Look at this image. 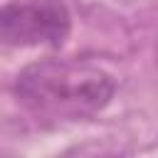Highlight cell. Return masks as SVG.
Here are the masks:
<instances>
[{
	"label": "cell",
	"instance_id": "cell-1",
	"mask_svg": "<svg viewBox=\"0 0 158 158\" xmlns=\"http://www.w3.org/2000/svg\"><path fill=\"white\" fill-rule=\"evenodd\" d=\"M116 81L104 69L72 62L42 59L25 67L15 81L17 101L42 118H89L109 106Z\"/></svg>",
	"mask_w": 158,
	"mask_h": 158
},
{
	"label": "cell",
	"instance_id": "cell-2",
	"mask_svg": "<svg viewBox=\"0 0 158 158\" xmlns=\"http://www.w3.org/2000/svg\"><path fill=\"white\" fill-rule=\"evenodd\" d=\"M72 30L62 0H12L0 7V42L10 47H59Z\"/></svg>",
	"mask_w": 158,
	"mask_h": 158
}]
</instances>
